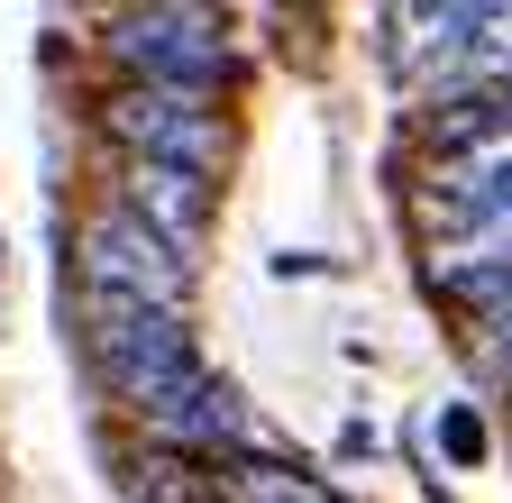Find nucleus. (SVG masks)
I'll use <instances>...</instances> for the list:
<instances>
[{
    "label": "nucleus",
    "mask_w": 512,
    "mask_h": 503,
    "mask_svg": "<svg viewBox=\"0 0 512 503\" xmlns=\"http://www.w3.org/2000/svg\"><path fill=\"white\" fill-rule=\"evenodd\" d=\"M83 321H92V366H101V385L138 412V421H147L174 385L202 375L192 330L174 321V311H128V302H92V293H83Z\"/></svg>",
    "instance_id": "1"
},
{
    "label": "nucleus",
    "mask_w": 512,
    "mask_h": 503,
    "mask_svg": "<svg viewBox=\"0 0 512 503\" xmlns=\"http://www.w3.org/2000/svg\"><path fill=\"white\" fill-rule=\"evenodd\" d=\"M101 129L128 147V165H183V174H211L220 165V110L211 92H156V83H128L101 101Z\"/></svg>",
    "instance_id": "2"
},
{
    "label": "nucleus",
    "mask_w": 512,
    "mask_h": 503,
    "mask_svg": "<svg viewBox=\"0 0 512 503\" xmlns=\"http://www.w3.org/2000/svg\"><path fill=\"white\" fill-rule=\"evenodd\" d=\"M83 293H92V302H128V311H174V321H183L192 266L174 257L147 220L101 211V220L83 229Z\"/></svg>",
    "instance_id": "3"
},
{
    "label": "nucleus",
    "mask_w": 512,
    "mask_h": 503,
    "mask_svg": "<svg viewBox=\"0 0 512 503\" xmlns=\"http://www.w3.org/2000/svg\"><path fill=\"white\" fill-rule=\"evenodd\" d=\"M110 55L156 92H211L229 74L211 10H128V19H110Z\"/></svg>",
    "instance_id": "4"
},
{
    "label": "nucleus",
    "mask_w": 512,
    "mask_h": 503,
    "mask_svg": "<svg viewBox=\"0 0 512 503\" xmlns=\"http://www.w3.org/2000/svg\"><path fill=\"white\" fill-rule=\"evenodd\" d=\"M128 183V220H147L165 247H174V257L192 266V247H202L211 238V174H183V165H128L119 174Z\"/></svg>",
    "instance_id": "5"
},
{
    "label": "nucleus",
    "mask_w": 512,
    "mask_h": 503,
    "mask_svg": "<svg viewBox=\"0 0 512 503\" xmlns=\"http://www.w3.org/2000/svg\"><path fill=\"white\" fill-rule=\"evenodd\" d=\"M147 430L156 439H183V449H247V403H238V385L229 375H192V385H174L156 412H147Z\"/></svg>",
    "instance_id": "6"
},
{
    "label": "nucleus",
    "mask_w": 512,
    "mask_h": 503,
    "mask_svg": "<svg viewBox=\"0 0 512 503\" xmlns=\"http://www.w3.org/2000/svg\"><path fill=\"white\" fill-rule=\"evenodd\" d=\"M430 284L476 311V321H503L512 311V247H494V257H430Z\"/></svg>",
    "instance_id": "7"
},
{
    "label": "nucleus",
    "mask_w": 512,
    "mask_h": 503,
    "mask_svg": "<svg viewBox=\"0 0 512 503\" xmlns=\"http://www.w3.org/2000/svg\"><path fill=\"white\" fill-rule=\"evenodd\" d=\"M220 494H229V503H339V494H320L311 476H293V467H275V458H238V467L220 476Z\"/></svg>",
    "instance_id": "8"
},
{
    "label": "nucleus",
    "mask_w": 512,
    "mask_h": 503,
    "mask_svg": "<svg viewBox=\"0 0 512 503\" xmlns=\"http://www.w3.org/2000/svg\"><path fill=\"white\" fill-rule=\"evenodd\" d=\"M439 449L458 458V467H476V458H485V421H476L467 403H448V412H439Z\"/></svg>",
    "instance_id": "9"
},
{
    "label": "nucleus",
    "mask_w": 512,
    "mask_h": 503,
    "mask_svg": "<svg viewBox=\"0 0 512 503\" xmlns=\"http://www.w3.org/2000/svg\"><path fill=\"white\" fill-rule=\"evenodd\" d=\"M476 375H485V385H503V375H512V311H503V321H485V339H476Z\"/></svg>",
    "instance_id": "10"
}]
</instances>
